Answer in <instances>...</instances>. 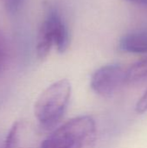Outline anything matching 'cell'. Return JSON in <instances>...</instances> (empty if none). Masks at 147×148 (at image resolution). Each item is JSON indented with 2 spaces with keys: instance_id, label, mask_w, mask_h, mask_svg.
Instances as JSON below:
<instances>
[{
  "instance_id": "6da1fadb",
  "label": "cell",
  "mask_w": 147,
  "mask_h": 148,
  "mask_svg": "<svg viewBox=\"0 0 147 148\" xmlns=\"http://www.w3.org/2000/svg\"><path fill=\"white\" fill-rule=\"evenodd\" d=\"M71 90L69 81L62 79L41 93L35 103L34 114L42 128L49 129L61 121L68 106Z\"/></svg>"
},
{
  "instance_id": "7a4b0ae2",
  "label": "cell",
  "mask_w": 147,
  "mask_h": 148,
  "mask_svg": "<svg viewBox=\"0 0 147 148\" xmlns=\"http://www.w3.org/2000/svg\"><path fill=\"white\" fill-rule=\"evenodd\" d=\"M96 125L89 115L73 118L49 134L40 148H88L94 141Z\"/></svg>"
},
{
  "instance_id": "3957f363",
  "label": "cell",
  "mask_w": 147,
  "mask_h": 148,
  "mask_svg": "<svg viewBox=\"0 0 147 148\" xmlns=\"http://www.w3.org/2000/svg\"><path fill=\"white\" fill-rule=\"evenodd\" d=\"M70 43L69 31L62 16L55 10H50L43 20L37 36L36 55L45 59L55 45L60 53L65 52Z\"/></svg>"
},
{
  "instance_id": "277c9868",
  "label": "cell",
  "mask_w": 147,
  "mask_h": 148,
  "mask_svg": "<svg viewBox=\"0 0 147 148\" xmlns=\"http://www.w3.org/2000/svg\"><path fill=\"white\" fill-rule=\"evenodd\" d=\"M126 83V69L120 64L112 63L101 67L93 74L90 86L97 95L109 97Z\"/></svg>"
},
{
  "instance_id": "5b68a950",
  "label": "cell",
  "mask_w": 147,
  "mask_h": 148,
  "mask_svg": "<svg viewBox=\"0 0 147 148\" xmlns=\"http://www.w3.org/2000/svg\"><path fill=\"white\" fill-rule=\"evenodd\" d=\"M119 49L131 54L147 53V31H136L125 35L119 41Z\"/></svg>"
},
{
  "instance_id": "8992f818",
  "label": "cell",
  "mask_w": 147,
  "mask_h": 148,
  "mask_svg": "<svg viewBox=\"0 0 147 148\" xmlns=\"http://www.w3.org/2000/svg\"><path fill=\"white\" fill-rule=\"evenodd\" d=\"M146 79H147V56L126 69L127 83H134Z\"/></svg>"
},
{
  "instance_id": "52a82bcc",
  "label": "cell",
  "mask_w": 147,
  "mask_h": 148,
  "mask_svg": "<svg viewBox=\"0 0 147 148\" xmlns=\"http://www.w3.org/2000/svg\"><path fill=\"white\" fill-rule=\"evenodd\" d=\"M21 130V123L19 121L13 124L7 138L5 140L4 148H16L19 143V136Z\"/></svg>"
},
{
  "instance_id": "ba28073f",
  "label": "cell",
  "mask_w": 147,
  "mask_h": 148,
  "mask_svg": "<svg viewBox=\"0 0 147 148\" xmlns=\"http://www.w3.org/2000/svg\"><path fill=\"white\" fill-rule=\"evenodd\" d=\"M10 57L9 47L6 39L0 32V75L3 73L8 65Z\"/></svg>"
},
{
  "instance_id": "9c48e42d",
  "label": "cell",
  "mask_w": 147,
  "mask_h": 148,
  "mask_svg": "<svg viewBox=\"0 0 147 148\" xmlns=\"http://www.w3.org/2000/svg\"><path fill=\"white\" fill-rule=\"evenodd\" d=\"M3 1L7 12L10 14H14L17 12L23 3V0H3Z\"/></svg>"
},
{
  "instance_id": "30bf717a",
  "label": "cell",
  "mask_w": 147,
  "mask_h": 148,
  "mask_svg": "<svg viewBox=\"0 0 147 148\" xmlns=\"http://www.w3.org/2000/svg\"><path fill=\"white\" fill-rule=\"evenodd\" d=\"M135 111L138 114H144L147 112V90L138 101L135 106Z\"/></svg>"
},
{
  "instance_id": "8fae6325",
  "label": "cell",
  "mask_w": 147,
  "mask_h": 148,
  "mask_svg": "<svg viewBox=\"0 0 147 148\" xmlns=\"http://www.w3.org/2000/svg\"><path fill=\"white\" fill-rule=\"evenodd\" d=\"M127 2L133 3H137L140 5H146L147 6V0H126Z\"/></svg>"
}]
</instances>
